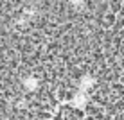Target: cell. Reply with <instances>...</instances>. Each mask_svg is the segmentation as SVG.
<instances>
[{
    "mask_svg": "<svg viewBox=\"0 0 124 120\" xmlns=\"http://www.w3.org/2000/svg\"><path fill=\"white\" fill-rule=\"evenodd\" d=\"M0 120H124V0H0Z\"/></svg>",
    "mask_w": 124,
    "mask_h": 120,
    "instance_id": "6da1fadb",
    "label": "cell"
}]
</instances>
